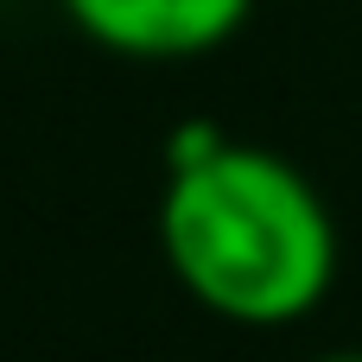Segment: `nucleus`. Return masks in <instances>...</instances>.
Listing matches in <instances>:
<instances>
[{
	"label": "nucleus",
	"instance_id": "f257e3e1",
	"mask_svg": "<svg viewBox=\"0 0 362 362\" xmlns=\"http://www.w3.org/2000/svg\"><path fill=\"white\" fill-rule=\"evenodd\" d=\"M172 280L229 325H299L337 280V223L318 185L274 146L185 127L159 197Z\"/></svg>",
	"mask_w": 362,
	"mask_h": 362
},
{
	"label": "nucleus",
	"instance_id": "f03ea898",
	"mask_svg": "<svg viewBox=\"0 0 362 362\" xmlns=\"http://www.w3.org/2000/svg\"><path fill=\"white\" fill-rule=\"evenodd\" d=\"M64 13L89 45L115 57L185 64L223 51L248 25L255 0H64Z\"/></svg>",
	"mask_w": 362,
	"mask_h": 362
},
{
	"label": "nucleus",
	"instance_id": "7ed1b4c3",
	"mask_svg": "<svg viewBox=\"0 0 362 362\" xmlns=\"http://www.w3.org/2000/svg\"><path fill=\"white\" fill-rule=\"evenodd\" d=\"M318 362H362V350H337V356H318Z\"/></svg>",
	"mask_w": 362,
	"mask_h": 362
}]
</instances>
